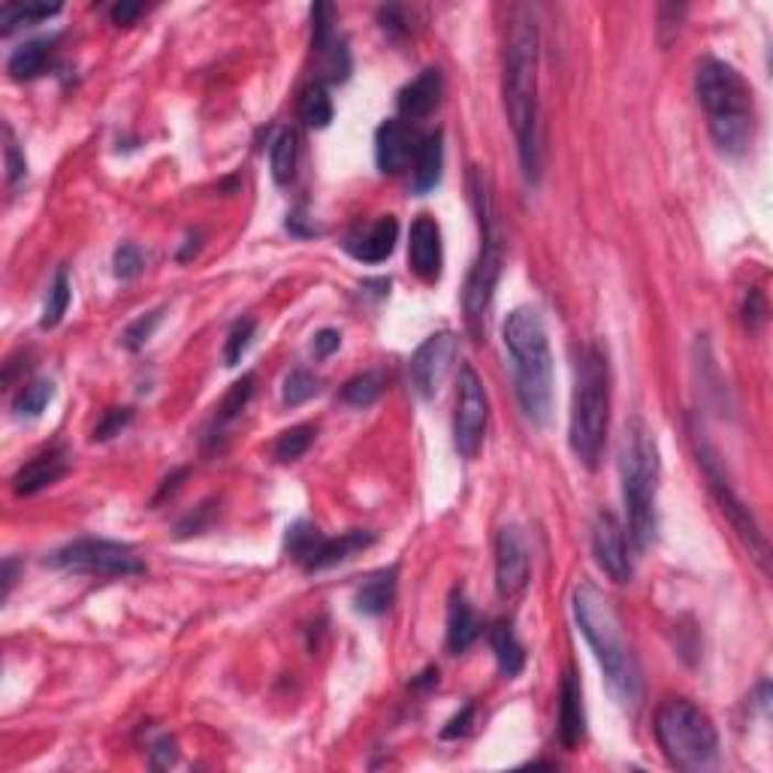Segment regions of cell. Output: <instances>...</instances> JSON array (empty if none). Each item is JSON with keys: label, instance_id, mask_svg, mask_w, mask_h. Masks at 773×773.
I'll use <instances>...</instances> for the list:
<instances>
[{"label": "cell", "instance_id": "obj_46", "mask_svg": "<svg viewBox=\"0 0 773 773\" xmlns=\"http://www.w3.org/2000/svg\"><path fill=\"white\" fill-rule=\"evenodd\" d=\"M109 15H112V22L116 24H124V28H128V24H133L142 15V3H130V0H121V3H116V7H112V12H109Z\"/></svg>", "mask_w": 773, "mask_h": 773}, {"label": "cell", "instance_id": "obj_24", "mask_svg": "<svg viewBox=\"0 0 773 773\" xmlns=\"http://www.w3.org/2000/svg\"><path fill=\"white\" fill-rule=\"evenodd\" d=\"M396 568H381V571H375L369 580H363V586H360L357 596H353L357 610L366 613V617H381V613H386V610L393 608V601H396Z\"/></svg>", "mask_w": 773, "mask_h": 773}, {"label": "cell", "instance_id": "obj_42", "mask_svg": "<svg viewBox=\"0 0 773 773\" xmlns=\"http://www.w3.org/2000/svg\"><path fill=\"white\" fill-rule=\"evenodd\" d=\"M743 320H747V327H750L752 333H759V329L764 327V320H767V305H764L762 291H750L747 303H743Z\"/></svg>", "mask_w": 773, "mask_h": 773}, {"label": "cell", "instance_id": "obj_12", "mask_svg": "<svg viewBox=\"0 0 773 773\" xmlns=\"http://www.w3.org/2000/svg\"><path fill=\"white\" fill-rule=\"evenodd\" d=\"M459 341L454 333H435L414 351L409 363L411 390L421 399H433L445 384L450 366L457 360Z\"/></svg>", "mask_w": 773, "mask_h": 773}, {"label": "cell", "instance_id": "obj_37", "mask_svg": "<svg viewBox=\"0 0 773 773\" xmlns=\"http://www.w3.org/2000/svg\"><path fill=\"white\" fill-rule=\"evenodd\" d=\"M333 22H336V10L329 3H315V10H312V48L317 55L336 40Z\"/></svg>", "mask_w": 773, "mask_h": 773}, {"label": "cell", "instance_id": "obj_10", "mask_svg": "<svg viewBox=\"0 0 773 773\" xmlns=\"http://www.w3.org/2000/svg\"><path fill=\"white\" fill-rule=\"evenodd\" d=\"M52 568H64L73 575H91V577H133L145 571V563L133 547L121 541L106 538H79L64 544L46 559Z\"/></svg>", "mask_w": 773, "mask_h": 773}, {"label": "cell", "instance_id": "obj_21", "mask_svg": "<svg viewBox=\"0 0 773 773\" xmlns=\"http://www.w3.org/2000/svg\"><path fill=\"white\" fill-rule=\"evenodd\" d=\"M586 734V714H584V692L580 679L571 668L565 671L563 692H559V743L565 750H575Z\"/></svg>", "mask_w": 773, "mask_h": 773}, {"label": "cell", "instance_id": "obj_15", "mask_svg": "<svg viewBox=\"0 0 773 773\" xmlns=\"http://www.w3.org/2000/svg\"><path fill=\"white\" fill-rule=\"evenodd\" d=\"M409 263L421 282L433 284L442 279V263H445L442 227H438V221H435L433 215H417L414 224H411Z\"/></svg>", "mask_w": 773, "mask_h": 773}, {"label": "cell", "instance_id": "obj_13", "mask_svg": "<svg viewBox=\"0 0 773 773\" xmlns=\"http://www.w3.org/2000/svg\"><path fill=\"white\" fill-rule=\"evenodd\" d=\"M532 571V551H529L526 532L520 526H502L496 541V589L502 598L520 596L529 584Z\"/></svg>", "mask_w": 773, "mask_h": 773}, {"label": "cell", "instance_id": "obj_28", "mask_svg": "<svg viewBox=\"0 0 773 773\" xmlns=\"http://www.w3.org/2000/svg\"><path fill=\"white\" fill-rule=\"evenodd\" d=\"M300 118H303L308 128L324 130L333 121V100L324 83L308 85L300 97Z\"/></svg>", "mask_w": 773, "mask_h": 773}, {"label": "cell", "instance_id": "obj_44", "mask_svg": "<svg viewBox=\"0 0 773 773\" xmlns=\"http://www.w3.org/2000/svg\"><path fill=\"white\" fill-rule=\"evenodd\" d=\"M341 345V336L339 329H320L315 336V341H312V353H315L317 360H327L329 353L339 351Z\"/></svg>", "mask_w": 773, "mask_h": 773}, {"label": "cell", "instance_id": "obj_14", "mask_svg": "<svg viewBox=\"0 0 773 773\" xmlns=\"http://www.w3.org/2000/svg\"><path fill=\"white\" fill-rule=\"evenodd\" d=\"M592 553H596L598 568L613 580V584H629L632 580V556H629V541L625 529L610 511H598L596 526H592Z\"/></svg>", "mask_w": 773, "mask_h": 773}, {"label": "cell", "instance_id": "obj_8", "mask_svg": "<svg viewBox=\"0 0 773 773\" xmlns=\"http://www.w3.org/2000/svg\"><path fill=\"white\" fill-rule=\"evenodd\" d=\"M656 738L665 759L679 771H707L719 759L714 719L686 698H671L658 707Z\"/></svg>", "mask_w": 773, "mask_h": 773}, {"label": "cell", "instance_id": "obj_35", "mask_svg": "<svg viewBox=\"0 0 773 773\" xmlns=\"http://www.w3.org/2000/svg\"><path fill=\"white\" fill-rule=\"evenodd\" d=\"M161 320H164V308H154V312H149V315L137 317V320L124 329V336H121L124 348H128V351H140V348H145V341L152 339L154 329H157Z\"/></svg>", "mask_w": 773, "mask_h": 773}, {"label": "cell", "instance_id": "obj_1", "mask_svg": "<svg viewBox=\"0 0 773 773\" xmlns=\"http://www.w3.org/2000/svg\"><path fill=\"white\" fill-rule=\"evenodd\" d=\"M502 95L508 121L514 128L520 164L529 182H538L544 164L538 109V24L529 10H516L504 43Z\"/></svg>", "mask_w": 773, "mask_h": 773}, {"label": "cell", "instance_id": "obj_47", "mask_svg": "<svg viewBox=\"0 0 773 773\" xmlns=\"http://www.w3.org/2000/svg\"><path fill=\"white\" fill-rule=\"evenodd\" d=\"M15 568H19L15 559H7V563H3V601L10 598V589L12 584H15Z\"/></svg>", "mask_w": 773, "mask_h": 773}, {"label": "cell", "instance_id": "obj_31", "mask_svg": "<svg viewBox=\"0 0 773 773\" xmlns=\"http://www.w3.org/2000/svg\"><path fill=\"white\" fill-rule=\"evenodd\" d=\"M384 390V375L381 372H363V375L351 378L348 384L341 386V402H348L353 409H366L372 405Z\"/></svg>", "mask_w": 773, "mask_h": 773}, {"label": "cell", "instance_id": "obj_27", "mask_svg": "<svg viewBox=\"0 0 773 773\" xmlns=\"http://www.w3.org/2000/svg\"><path fill=\"white\" fill-rule=\"evenodd\" d=\"M296 161H300V140H296V130L284 128L270 149V166L275 185H287L296 176Z\"/></svg>", "mask_w": 773, "mask_h": 773}, {"label": "cell", "instance_id": "obj_33", "mask_svg": "<svg viewBox=\"0 0 773 773\" xmlns=\"http://www.w3.org/2000/svg\"><path fill=\"white\" fill-rule=\"evenodd\" d=\"M312 442H315V426H293V429L279 435V442L272 447V457L279 462H293V459L303 457L305 450L312 447Z\"/></svg>", "mask_w": 773, "mask_h": 773}, {"label": "cell", "instance_id": "obj_4", "mask_svg": "<svg viewBox=\"0 0 773 773\" xmlns=\"http://www.w3.org/2000/svg\"><path fill=\"white\" fill-rule=\"evenodd\" d=\"M695 95L707 112L710 137L726 154H747L755 137V100L750 83L719 58H704L695 73Z\"/></svg>", "mask_w": 773, "mask_h": 773}, {"label": "cell", "instance_id": "obj_40", "mask_svg": "<svg viewBox=\"0 0 773 773\" xmlns=\"http://www.w3.org/2000/svg\"><path fill=\"white\" fill-rule=\"evenodd\" d=\"M112 266H116V275L121 279V282H130V279H137L142 272V251L133 242H124V246H118L116 258H112Z\"/></svg>", "mask_w": 773, "mask_h": 773}, {"label": "cell", "instance_id": "obj_45", "mask_svg": "<svg viewBox=\"0 0 773 773\" xmlns=\"http://www.w3.org/2000/svg\"><path fill=\"white\" fill-rule=\"evenodd\" d=\"M149 755H152L154 767H170V764L176 762V743H173V738H166L164 734V738L154 743Z\"/></svg>", "mask_w": 773, "mask_h": 773}, {"label": "cell", "instance_id": "obj_43", "mask_svg": "<svg viewBox=\"0 0 773 773\" xmlns=\"http://www.w3.org/2000/svg\"><path fill=\"white\" fill-rule=\"evenodd\" d=\"M471 719H475V704H466V707H462V714L454 716V719L447 722V728H442V738L457 740L462 738V734H469Z\"/></svg>", "mask_w": 773, "mask_h": 773}, {"label": "cell", "instance_id": "obj_3", "mask_svg": "<svg viewBox=\"0 0 773 773\" xmlns=\"http://www.w3.org/2000/svg\"><path fill=\"white\" fill-rule=\"evenodd\" d=\"M504 351L511 357L520 409L532 423H547L553 409V353L544 317L535 305L514 308L502 329Z\"/></svg>", "mask_w": 773, "mask_h": 773}, {"label": "cell", "instance_id": "obj_29", "mask_svg": "<svg viewBox=\"0 0 773 773\" xmlns=\"http://www.w3.org/2000/svg\"><path fill=\"white\" fill-rule=\"evenodd\" d=\"M52 396H55V384L46 381V378H40V381H31V384L19 390V396L12 402V411H15V417L34 421V417H40L46 411Z\"/></svg>", "mask_w": 773, "mask_h": 773}, {"label": "cell", "instance_id": "obj_38", "mask_svg": "<svg viewBox=\"0 0 773 773\" xmlns=\"http://www.w3.org/2000/svg\"><path fill=\"white\" fill-rule=\"evenodd\" d=\"M254 329H258V324L251 320V317H246V320H239L233 329H230V336H227V345H224V363L227 366H236L239 360H242V353L248 351V345H251V339H254Z\"/></svg>", "mask_w": 773, "mask_h": 773}, {"label": "cell", "instance_id": "obj_5", "mask_svg": "<svg viewBox=\"0 0 773 773\" xmlns=\"http://www.w3.org/2000/svg\"><path fill=\"white\" fill-rule=\"evenodd\" d=\"M620 475L625 514H629V538L638 551H646L658 532V447L653 429L641 417H632L622 429Z\"/></svg>", "mask_w": 773, "mask_h": 773}, {"label": "cell", "instance_id": "obj_2", "mask_svg": "<svg viewBox=\"0 0 773 773\" xmlns=\"http://www.w3.org/2000/svg\"><path fill=\"white\" fill-rule=\"evenodd\" d=\"M571 608H575V620L584 632L586 644L592 646L598 665L605 671L610 695L620 701L622 710L634 714L644 701V679H641L638 658H634L632 646L622 632L620 613L613 610L610 598L592 580H580L575 586Z\"/></svg>", "mask_w": 773, "mask_h": 773}, {"label": "cell", "instance_id": "obj_26", "mask_svg": "<svg viewBox=\"0 0 773 773\" xmlns=\"http://www.w3.org/2000/svg\"><path fill=\"white\" fill-rule=\"evenodd\" d=\"M48 55H52V40H28L22 46L15 48L7 61V70L12 79H36L40 73L46 70Z\"/></svg>", "mask_w": 773, "mask_h": 773}, {"label": "cell", "instance_id": "obj_41", "mask_svg": "<svg viewBox=\"0 0 773 773\" xmlns=\"http://www.w3.org/2000/svg\"><path fill=\"white\" fill-rule=\"evenodd\" d=\"M130 421H133V409H109L104 414V421L95 426V438L97 442H109V438L121 435V429H124Z\"/></svg>", "mask_w": 773, "mask_h": 773}, {"label": "cell", "instance_id": "obj_16", "mask_svg": "<svg viewBox=\"0 0 773 773\" xmlns=\"http://www.w3.org/2000/svg\"><path fill=\"white\" fill-rule=\"evenodd\" d=\"M70 469V450L67 447H48L43 454H36L31 462H24L22 469L12 478V492L15 496H34L46 490L52 483H58Z\"/></svg>", "mask_w": 773, "mask_h": 773}, {"label": "cell", "instance_id": "obj_32", "mask_svg": "<svg viewBox=\"0 0 773 773\" xmlns=\"http://www.w3.org/2000/svg\"><path fill=\"white\" fill-rule=\"evenodd\" d=\"M70 279H67V270H58V275H55V282H52V287H48V296H46V305H43V317H40V324L43 327H58L61 317L67 315V305H70Z\"/></svg>", "mask_w": 773, "mask_h": 773}, {"label": "cell", "instance_id": "obj_22", "mask_svg": "<svg viewBox=\"0 0 773 773\" xmlns=\"http://www.w3.org/2000/svg\"><path fill=\"white\" fill-rule=\"evenodd\" d=\"M478 634H481V622L475 617V608L469 605L462 589H454L450 608H447V650L459 656L478 641Z\"/></svg>", "mask_w": 773, "mask_h": 773}, {"label": "cell", "instance_id": "obj_11", "mask_svg": "<svg viewBox=\"0 0 773 773\" xmlns=\"http://www.w3.org/2000/svg\"><path fill=\"white\" fill-rule=\"evenodd\" d=\"M487 423H490V402H487L483 381L471 366H462L457 390V414H454V445H457L459 457H478L483 438H487Z\"/></svg>", "mask_w": 773, "mask_h": 773}, {"label": "cell", "instance_id": "obj_39", "mask_svg": "<svg viewBox=\"0 0 773 773\" xmlns=\"http://www.w3.org/2000/svg\"><path fill=\"white\" fill-rule=\"evenodd\" d=\"M3 142H7V145H3V154H7V178H10V188H15V185L28 176V161H24V154L19 152V142L12 137L10 124L3 128Z\"/></svg>", "mask_w": 773, "mask_h": 773}, {"label": "cell", "instance_id": "obj_34", "mask_svg": "<svg viewBox=\"0 0 773 773\" xmlns=\"http://www.w3.org/2000/svg\"><path fill=\"white\" fill-rule=\"evenodd\" d=\"M320 393V381H317L308 369H293L287 381H284V405H303L312 396Z\"/></svg>", "mask_w": 773, "mask_h": 773}, {"label": "cell", "instance_id": "obj_30", "mask_svg": "<svg viewBox=\"0 0 773 773\" xmlns=\"http://www.w3.org/2000/svg\"><path fill=\"white\" fill-rule=\"evenodd\" d=\"M55 12H61V3H55V7H48V3H7L0 10V34H12L24 22L52 19Z\"/></svg>", "mask_w": 773, "mask_h": 773}, {"label": "cell", "instance_id": "obj_18", "mask_svg": "<svg viewBox=\"0 0 773 773\" xmlns=\"http://www.w3.org/2000/svg\"><path fill=\"white\" fill-rule=\"evenodd\" d=\"M396 239H399L396 218H393V215H384V218H378L372 227H366V230L360 227V230L348 233V239H345V251H348L353 260H360V263H384V260L393 254Z\"/></svg>", "mask_w": 773, "mask_h": 773}, {"label": "cell", "instance_id": "obj_36", "mask_svg": "<svg viewBox=\"0 0 773 773\" xmlns=\"http://www.w3.org/2000/svg\"><path fill=\"white\" fill-rule=\"evenodd\" d=\"M251 396H254V375H246L242 381H236V384L230 386V393L224 396L221 409H218V421L221 423L236 421V417L242 414V409H246L248 399Z\"/></svg>", "mask_w": 773, "mask_h": 773}, {"label": "cell", "instance_id": "obj_7", "mask_svg": "<svg viewBox=\"0 0 773 773\" xmlns=\"http://www.w3.org/2000/svg\"><path fill=\"white\" fill-rule=\"evenodd\" d=\"M610 423V363L601 345H589L577 360L575 399H571V450L586 469H596Z\"/></svg>", "mask_w": 773, "mask_h": 773}, {"label": "cell", "instance_id": "obj_9", "mask_svg": "<svg viewBox=\"0 0 773 773\" xmlns=\"http://www.w3.org/2000/svg\"><path fill=\"white\" fill-rule=\"evenodd\" d=\"M689 433H692V445H695V457H698V466L704 469V478H707V483H710L716 502L722 504V514L728 516V523L734 526L740 541L750 547L752 559L762 565V568H767V538H764V532L759 529V523H755V516H752L750 508L740 502L738 492L731 490V483H728L726 469H722V462H719L716 447L707 442V435H704V429H698V426H692Z\"/></svg>", "mask_w": 773, "mask_h": 773}, {"label": "cell", "instance_id": "obj_6", "mask_svg": "<svg viewBox=\"0 0 773 773\" xmlns=\"http://www.w3.org/2000/svg\"><path fill=\"white\" fill-rule=\"evenodd\" d=\"M469 190L478 224H481V254L471 266L462 291V312H466V327L475 339H483L487 333V315H490L496 284L502 279L504 266V236L496 211V197H492V178L481 166H471Z\"/></svg>", "mask_w": 773, "mask_h": 773}, {"label": "cell", "instance_id": "obj_19", "mask_svg": "<svg viewBox=\"0 0 773 773\" xmlns=\"http://www.w3.org/2000/svg\"><path fill=\"white\" fill-rule=\"evenodd\" d=\"M442 95H445V76H442V70H435V67H426L421 76H414L399 91V112L411 118V121L433 116L438 104H442Z\"/></svg>", "mask_w": 773, "mask_h": 773}, {"label": "cell", "instance_id": "obj_17", "mask_svg": "<svg viewBox=\"0 0 773 773\" xmlns=\"http://www.w3.org/2000/svg\"><path fill=\"white\" fill-rule=\"evenodd\" d=\"M417 152L414 137L402 118H386L375 133V161L384 176H399L411 164V154Z\"/></svg>", "mask_w": 773, "mask_h": 773}, {"label": "cell", "instance_id": "obj_25", "mask_svg": "<svg viewBox=\"0 0 773 773\" xmlns=\"http://www.w3.org/2000/svg\"><path fill=\"white\" fill-rule=\"evenodd\" d=\"M490 646L496 653V662H499V671L504 677H516L523 665H526V650L523 644L516 641L514 625L508 620H499L490 629Z\"/></svg>", "mask_w": 773, "mask_h": 773}, {"label": "cell", "instance_id": "obj_23", "mask_svg": "<svg viewBox=\"0 0 773 773\" xmlns=\"http://www.w3.org/2000/svg\"><path fill=\"white\" fill-rule=\"evenodd\" d=\"M442 166H445V137H442V130H435L426 140H421L417 152H414V170H411L414 190L429 194L442 182Z\"/></svg>", "mask_w": 773, "mask_h": 773}, {"label": "cell", "instance_id": "obj_20", "mask_svg": "<svg viewBox=\"0 0 773 773\" xmlns=\"http://www.w3.org/2000/svg\"><path fill=\"white\" fill-rule=\"evenodd\" d=\"M375 544V532H363V529H353V532H345L339 538H317L315 551L308 556V563L303 565L305 571H327L333 565L345 563L351 559L353 553L366 551Z\"/></svg>", "mask_w": 773, "mask_h": 773}]
</instances>
